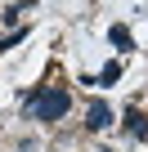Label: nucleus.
I'll return each instance as SVG.
<instances>
[{"label":"nucleus","mask_w":148,"mask_h":152,"mask_svg":"<svg viewBox=\"0 0 148 152\" xmlns=\"http://www.w3.org/2000/svg\"><path fill=\"white\" fill-rule=\"evenodd\" d=\"M23 107H27L32 121H63L67 107H72V90L67 85H40L23 99Z\"/></svg>","instance_id":"f257e3e1"},{"label":"nucleus","mask_w":148,"mask_h":152,"mask_svg":"<svg viewBox=\"0 0 148 152\" xmlns=\"http://www.w3.org/2000/svg\"><path fill=\"white\" fill-rule=\"evenodd\" d=\"M108 125H112V107L94 99V103L85 107V130H90V134H99V130H108Z\"/></svg>","instance_id":"f03ea898"},{"label":"nucleus","mask_w":148,"mask_h":152,"mask_svg":"<svg viewBox=\"0 0 148 152\" xmlns=\"http://www.w3.org/2000/svg\"><path fill=\"white\" fill-rule=\"evenodd\" d=\"M126 134H130V139H144V134H148V116H144L139 107H126Z\"/></svg>","instance_id":"7ed1b4c3"},{"label":"nucleus","mask_w":148,"mask_h":152,"mask_svg":"<svg viewBox=\"0 0 148 152\" xmlns=\"http://www.w3.org/2000/svg\"><path fill=\"white\" fill-rule=\"evenodd\" d=\"M108 40H112V45H117L121 54H126V49H135V36H130V31H126L121 23H117V27H108Z\"/></svg>","instance_id":"20e7f679"},{"label":"nucleus","mask_w":148,"mask_h":152,"mask_svg":"<svg viewBox=\"0 0 148 152\" xmlns=\"http://www.w3.org/2000/svg\"><path fill=\"white\" fill-rule=\"evenodd\" d=\"M117 81H121V63H108V67L94 76V85H103V90H108V85H117Z\"/></svg>","instance_id":"39448f33"},{"label":"nucleus","mask_w":148,"mask_h":152,"mask_svg":"<svg viewBox=\"0 0 148 152\" xmlns=\"http://www.w3.org/2000/svg\"><path fill=\"white\" fill-rule=\"evenodd\" d=\"M27 36H32V27H18V31H9L5 40H0V49H14V45H18V40H27Z\"/></svg>","instance_id":"423d86ee"},{"label":"nucleus","mask_w":148,"mask_h":152,"mask_svg":"<svg viewBox=\"0 0 148 152\" xmlns=\"http://www.w3.org/2000/svg\"><path fill=\"white\" fill-rule=\"evenodd\" d=\"M18 152H36V148H32V143H23V148H18Z\"/></svg>","instance_id":"0eeeda50"}]
</instances>
